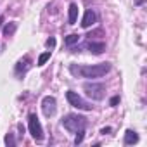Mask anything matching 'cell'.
<instances>
[{
  "label": "cell",
  "instance_id": "6da1fadb",
  "mask_svg": "<svg viewBox=\"0 0 147 147\" xmlns=\"http://www.w3.org/2000/svg\"><path fill=\"white\" fill-rule=\"evenodd\" d=\"M111 71L109 62H100V64H69V73L75 78H102Z\"/></svg>",
  "mask_w": 147,
  "mask_h": 147
},
{
  "label": "cell",
  "instance_id": "7a4b0ae2",
  "mask_svg": "<svg viewBox=\"0 0 147 147\" xmlns=\"http://www.w3.org/2000/svg\"><path fill=\"white\" fill-rule=\"evenodd\" d=\"M61 125L64 126V130H67L69 133H76L80 130H85L88 121L85 116L82 114H66L62 119H61Z\"/></svg>",
  "mask_w": 147,
  "mask_h": 147
},
{
  "label": "cell",
  "instance_id": "3957f363",
  "mask_svg": "<svg viewBox=\"0 0 147 147\" xmlns=\"http://www.w3.org/2000/svg\"><path fill=\"white\" fill-rule=\"evenodd\" d=\"M83 90L87 94V97H90L92 100H104L106 97V85L104 83H85L83 85Z\"/></svg>",
  "mask_w": 147,
  "mask_h": 147
},
{
  "label": "cell",
  "instance_id": "277c9868",
  "mask_svg": "<svg viewBox=\"0 0 147 147\" xmlns=\"http://www.w3.org/2000/svg\"><path fill=\"white\" fill-rule=\"evenodd\" d=\"M28 130H30L31 137L36 142H42L43 140V128H42V123H40V119H38V116L35 113H30L28 114Z\"/></svg>",
  "mask_w": 147,
  "mask_h": 147
},
{
  "label": "cell",
  "instance_id": "5b68a950",
  "mask_svg": "<svg viewBox=\"0 0 147 147\" xmlns=\"http://www.w3.org/2000/svg\"><path fill=\"white\" fill-rule=\"evenodd\" d=\"M66 99L69 102V106L73 107H76V109H82V111H92V104L87 102L82 95H78L76 92H73V90H67L66 92Z\"/></svg>",
  "mask_w": 147,
  "mask_h": 147
},
{
  "label": "cell",
  "instance_id": "8992f818",
  "mask_svg": "<svg viewBox=\"0 0 147 147\" xmlns=\"http://www.w3.org/2000/svg\"><path fill=\"white\" fill-rule=\"evenodd\" d=\"M42 111H43V114H45L47 118H52V116L57 113V100H55V97L45 95V97L42 99Z\"/></svg>",
  "mask_w": 147,
  "mask_h": 147
},
{
  "label": "cell",
  "instance_id": "52a82bcc",
  "mask_svg": "<svg viewBox=\"0 0 147 147\" xmlns=\"http://www.w3.org/2000/svg\"><path fill=\"white\" fill-rule=\"evenodd\" d=\"M95 21H97V14H95L92 9H87V11H85V14H83V18H82V28L88 30L90 26H94V24H95Z\"/></svg>",
  "mask_w": 147,
  "mask_h": 147
},
{
  "label": "cell",
  "instance_id": "ba28073f",
  "mask_svg": "<svg viewBox=\"0 0 147 147\" xmlns=\"http://www.w3.org/2000/svg\"><path fill=\"white\" fill-rule=\"evenodd\" d=\"M87 49H88L92 54L100 55V54L106 52V43H104V42H88V43H87Z\"/></svg>",
  "mask_w": 147,
  "mask_h": 147
},
{
  "label": "cell",
  "instance_id": "9c48e42d",
  "mask_svg": "<svg viewBox=\"0 0 147 147\" xmlns=\"http://www.w3.org/2000/svg\"><path fill=\"white\" fill-rule=\"evenodd\" d=\"M78 21V5L75 2H71L67 7V23L69 24H76Z\"/></svg>",
  "mask_w": 147,
  "mask_h": 147
},
{
  "label": "cell",
  "instance_id": "30bf717a",
  "mask_svg": "<svg viewBox=\"0 0 147 147\" xmlns=\"http://www.w3.org/2000/svg\"><path fill=\"white\" fill-rule=\"evenodd\" d=\"M138 142V133L135 130H126L125 131V145H135Z\"/></svg>",
  "mask_w": 147,
  "mask_h": 147
},
{
  "label": "cell",
  "instance_id": "8fae6325",
  "mask_svg": "<svg viewBox=\"0 0 147 147\" xmlns=\"http://www.w3.org/2000/svg\"><path fill=\"white\" fill-rule=\"evenodd\" d=\"M28 67H30V57L26 55L24 59H21V61L16 64V75H18V76H21V73L24 75V73L28 71Z\"/></svg>",
  "mask_w": 147,
  "mask_h": 147
},
{
  "label": "cell",
  "instance_id": "7c38bea8",
  "mask_svg": "<svg viewBox=\"0 0 147 147\" xmlns=\"http://www.w3.org/2000/svg\"><path fill=\"white\" fill-rule=\"evenodd\" d=\"M16 30H18V23H16V21L5 23V26H4V35H5V36H12V35L16 33Z\"/></svg>",
  "mask_w": 147,
  "mask_h": 147
},
{
  "label": "cell",
  "instance_id": "4fadbf2b",
  "mask_svg": "<svg viewBox=\"0 0 147 147\" xmlns=\"http://www.w3.org/2000/svg\"><path fill=\"white\" fill-rule=\"evenodd\" d=\"M50 55H52V50H47V52H43V54H40L38 55V61H36V66H45L47 64V61L50 59Z\"/></svg>",
  "mask_w": 147,
  "mask_h": 147
},
{
  "label": "cell",
  "instance_id": "5bb4252c",
  "mask_svg": "<svg viewBox=\"0 0 147 147\" xmlns=\"http://www.w3.org/2000/svg\"><path fill=\"white\" fill-rule=\"evenodd\" d=\"M78 42H80V35H76V33H73V35H67V36L64 38V43H66L67 47L75 45V43H78Z\"/></svg>",
  "mask_w": 147,
  "mask_h": 147
},
{
  "label": "cell",
  "instance_id": "9a60e30c",
  "mask_svg": "<svg viewBox=\"0 0 147 147\" xmlns=\"http://www.w3.org/2000/svg\"><path fill=\"white\" fill-rule=\"evenodd\" d=\"M4 142H5L7 147H16V144H18V142H16V137H14L12 133H7L5 138H4Z\"/></svg>",
  "mask_w": 147,
  "mask_h": 147
},
{
  "label": "cell",
  "instance_id": "2e32d148",
  "mask_svg": "<svg viewBox=\"0 0 147 147\" xmlns=\"http://www.w3.org/2000/svg\"><path fill=\"white\" fill-rule=\"evenodd\" d=\"M75 135H76V137H75V145H80V144L83 142V138H85V130H80V131H76Z\"/></svg>",
  "mask_w": 147,
  "mask_h": 147
},
{
  "label": "cell",
  "instance_id": "e0dca14e",
  "mask_svg": "<svg viewBox=\"0 0 147 147\" xmlns=\"http://www.w3.org/2000/svg\"><path fill=\"white\" fill-rule=\"evenodd\" d=\"M45 45H47L49 49H54V47H55V38H54V36H50V38H47V42H45Z\"/></svg>",
  "mask_w": 147,
  "mask_h": 147
},
{
  "label": "cell",
  "instance_id": "ac0fdd59",
  "mask_svg": "<svg viewBox=\"0 0 147 147\" xmlns=\"http://www.w3.org/2000/svg\"><path fill=\"white\" fill-rule=\"evenodd\" d=\"M118 104H119V97H118V95H114V97L109 100V106H111V107H116Z\"/></svg>",
  "mask_w": 147,
  "mask_h": 147
},
{
  "label": "cell",
  "instance_id": "d6986e66",
  "mask_svg": "<svg viewBox=\"0 0 147 147\" xmlns=\"http://www.w3.org/2000/svg\"><path fill=\"white\" fill-rule=\"evenodd\" d=\"M111 130H113L111 126H106V128H102V130H100V133H102V135H106V133H111Z\"/></svg>",
  "mask_w": 147,
  "mask_h": 147
},
{
  "label": "cell",
  "instance_id": "ffe728a7",
  "mask_svg": "<svg viewBox=\"0 0 147 147\" xmlns=\"http://www.w3.org/2000/svg\"><path fill=\"white\" fill-rule=\"evenodd\" d=\"M4 21H5V18H4V16H0V28H2V24H4Z\"/></svg>",
  "mask_w": 147,
  "mask_h": 147
},
{
  "label": "cell",
  "instance_id": "44dd1931",
  "mask_svg": "<svg viewBox=\"0 0 147 147\" xmlns=\"http://www.w3.org/2000/svg\"><path fill=\"white\" fill-rule=\"evenodd\" d=\"M142 2H144V0H135V4H137V5H140Z\"/></svg>",
  "mask_w": 147,
  "mask_h": 147
}]
</instances>
